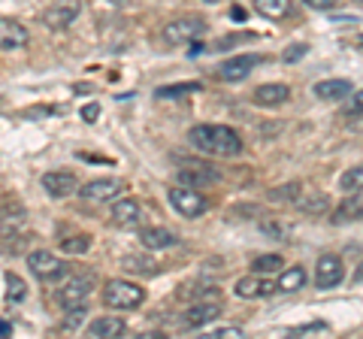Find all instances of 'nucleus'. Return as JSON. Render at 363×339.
Here are the masks:
<instances>
[{
	"label": "nucleus",
	"instance_id": "nucleus-36",
	"mask_svg": "<svg viewBox=\"0 0 363 339\" xmlns=\"http://www.w3.org/2000/svg\"><path fill=\"white\" fill-rule=\"evenodd\" d=\"M206 336H209V339H227V336H230V339H240L242 330H240V327H218V330H209Z\"/></svg>",
	"mask_w": 363,
	"mask_h": 339
},
{
	"label": "nucleus",
	"instance_id": "nucleus-15",
	"mask_svg": "<svg viewBox=\"0 0 363 339\" xmlns=\"http://www.w3.org/2000/svg\"><path fill=\"white\" fill-rule=\"evenodd\" d=\"M221 318V306L218 303H197V306H191L188 312H182V321L179 327L182 330H200V327H206L212 321H218Z\"/></svg>",
	"mask_w": 363,
	"mask_h": 339
},
{
	"label": "nucleus",
	"instance_id": "nucleus-29",
	"mask_svg": "<svg viewBox=\"0 0 363 339\" xmlns=\"http://www.w3.org/2000/svg\"><path fill=\"white\" fill-rule=\"evenodd\" d=\"M200 82H182V85H161V88H157V97H182V94H191V91H200Z\"/></svg>",
	"mask_w": 363,
	"mask_h": 339
},
{
	"label": "nucleus",
	"instance_id": "nucleus-1",
	"mask_svg": "<svg viewBox=\"0 0 363 339\" xmlns=\"http://www.w3.org/2000/svg\"><path fill=\"white\" fill-rule=\"evenodd\" d=\"M188 143L203 155L236 157L242 152V137L227 124H194L188 130Z\"/></svg>",
	"mask_w": 363,
	"mask_h": 339
},
{
	"label": "nucleus",
	"instance_id": "nucleus-21",
	"mask_svg": "<svg viewBox=\"0 0 363 339\" xmlns=\"http://www.w3.org/2000/svg\"><path fill=\"white\" fill-rule=\"evenodd\" d=\"M294 206L303 209L306 216H327L330 200H327V194H321V191H306V194H297Z\"/></svg>",
	"mask_w": 363,
	"mask_h": 339
},
{
	"label": "nucleus",
	"instance_id": "nucleus-42",
	"mask_svg": "<svg viewBox=\"0 0 363 339\" xmlns=\"http://www.w3.org/2000/svg\"><path fill=\"white\" fill-rule=\"evenodd\" d=\"M360 43H363V37H360Z\"/></svg>",
	"mask_w": 363,
	"mask_h": 339
},
{
	"label": "nucleus",
	"instance_id": "nucleus-14",
	"mask_svg": "<svg viewBox=\"0 0 363 339\" xmlns=\"http://www.w3.org/2000/svg\"><path fill=\"white\" fill-rule=\"evenodd\" d=\"M79 179L73 173H67V170H55V173H45L43 176V191L55 200H64L70 194H79Z\"/></svg>",
	"mask_w": 363,
	"mask_h": 339
},
{
	"label": "nucleus",
	"instance_id": "nucleus-39",
	"mask_svg": "<svg viewBox=\"0 0 363 339\" xmlns=\"http://www.w3.org/2000/svg\"><path fill=\"white\" fill-rule=\"evenodd\" d=\"M82 118H85L88 124H94V121L100 118V104H88V106H82Z\"/></svg>",
	"mask_w": 363,
	"mask_h": 339
},
{
	"label": "nucleus",
	"instance_id": "nucleus-40",
	"mask_svg": "<svg viewBox=\"0 0 363 339\" xmlns=\"http://www.w3.org/2000/svg\"><path fill=\"white\" fill-rule=\"evenodd\" d=\"M354 282H363V264L354 269Z\"/></svg>",
	"mask_w": 363,
	"mask_h": 339
},
{
	"label": "nucleus",
	"instance_id": "nucleus-37",
	"mask_svg": "<svg viewBox=\"0 0 363 339\" xmlns=\"http://www.w3.org/2000/svg\"><path fill=\"white\" fill-rule=\"evenodd\" d=\"M327 330V324L324 321H312V324H303L297 327V330H291V336H306V333H324Z\"/></svg>",
	"mask_w": 363,
	"mask_h": 339
},
{
	"label": "nucleus",
	"instance_id": "nucleus-23",
	"mask_svg": "<svg viewBox=\"0 0 363 339\" xmlns=\"http://www.w3.org/2000/svg\"><path fill=\"white\" fill-rule=\"evenodd\" d=\"M306 269L303 267H288V269H281L279 273V291L281 294H294V291H300V288H306Z\"/></svg>",
	"mask_w": 363,
	"mask_h": 339
},
{
	"label": "nucleus",
	"instance_id": "nucleus-17",
	"mask_svg": "<svg viewBox=\"0 0 363 339\" xmlns=\"http://www.w3.org/2000/svg\"><path fill=\"white\" fill-rule=\"evenodd\" d=\"M28 28L18 25L13 18H4L0 21V49L4 52H13V49H25L28 46Z\"/></svg>",
	"mask_w": 363,
	"mask_h": 339
},
{
	"label": "nucleus",
	"instance_id": "nucleus-26",
	"mask_svg": "<svg viewBox=\"0 0 363 339\" xmlns=\"http://www.w3.org/2000/svg\"><path fill=\"white\" fill-rule=\"evenodd\" d=\"M339 188L348 191V194H354V191H363V164L348 167L345 173L339 176Z\"/></svg>",
	"mask_w": 363,
	"mask_h": 339
},
{
	"label": "nucleus",
	"instance_id": "nucleus-2",
	"mask_svg": "<svg viewBox=\"0 0 363 339\" xmlns=\"http://www.w3.org/2000/svg\"><path fill=\"white\" fill-rule=\"evenodd\" d=\"M104 303L109 309H136L145 303V288L128 279H109L104 285Z\"/></svg>",
	"mask_w": 363,
	"mask_h": 339
},
{
	"label": "nucleus",
	"instance_id": "nucleus-11",
	"mask_svg": "<svg viewBox=\"0 0 363 339\" xmlns=\"http://www.w3.org/2000/svg\"><path fill=\"white\" fill-rule=\"evenodd\" d=\"M345 279V267H342V257L339 255H321L315 264V285L327 291V288H336L339 282Z\"/></svg>",
	"mask_w": 363,
	"mask_h": 339
},
{
	"label": "nucleus",
	"instance_id": "nucleus-27",
	"mask_svg": "<svg viewBox=\"0 0 363 339\" xmlns=\"http://www.w3.org/2000/svg\"><path fill=\"white\" fill-rule=\"evenodd\" d=\"M281 257L279 255H260L255 257V264H252V273H260V276H267V273H281Z\"/></svg>",
	"mask_w": 363,
	"mask_h": 339
},
{
	"label": "nucleus",
	"instance_id": "nucleus-33",
	"mask_svg": "<svg viewBox=\"0 0 363 339\" xmlns=\"http://www.w3.org/2000/svg\"><path fill=\"white\" fill-rule=\"evenodd\" d=\"M363 116V91H354L348 100V106H345V118H357Z\"/></svg>",
	"mask_w": 363,
	"mask_h": 339
},
{
	"label": "nucleus",
	"instance_id": "nucleus-18",
	"mask_svg": "<svg viewBox=\"0 0 363 339\" xmlns=\"http://www.w3.org/2000/svg\"><path fill=\"white\" fill-rule=\"evenodd\" d=\"M288 97H291V88H288L285 82L257 85L255 94H252V100H255L257 106H281V104H288Z\"/></svg>",
	"mask_w": 363,
	"mask_h": 339
},
{
	"label": "nucleus",
	"instance_id": "nucleus-8",
	"mask_svg": "<svg viewBox=\"0 0 363 339\" xmlns=\"http://www.w3.org/2000/svg\"><path fill=\"white\" fill-rule=\"evenodd\" d=\"M257 64H264V55H233V58L218 64V79L221 82H242Z\"/></svg>",
	"mask_w": 363,
	"mask_h": 339
},
{
	"label": "nucleus",
	"instance_id": "nucleus-31",
	"mask_svg": "<svg viewBox=\"0 0 363 339\" xmlns=\"http://www.w3.org/2000/svg\"><path fill=\"white\" fill-rule=\"evenodd\" d=\"M306 52H309V46H306V43H294V46H288L285 52H281V61H285V64H294V61L306 58Z\"/></svg>",
	"mask_w": 363,
	"mask_h": 339
},
{
	"label": "nucleus",
	"instance_id": "nucleus-6",
	"mask_svg": "<svg viewBox=\"0 0 363 339\" xmlns=\"http://www.w3.org/2000/svg\"><path fill=\"white\" fill-rule=\"evenodd\" d=\"M91 291H94V276H73V279H67L64 285L58 288V306L61 309L82 306V303H88Z\"/></svg>",
	"mask_w": 363,
	"mask_h": 339
},
{
	"label": "nucleus",
	"instance_id": "nucleus-12",
	"mask_svg": "<svg viewBox=\"0 0 363 339\" xmlns=\"http://www.w3.org/2000/svg\"><path fill=\"white\" fill-rule=\"evenodd\" d=\"M28 267H30V273L43 279V282H52V279H61L64 276V264H61V257H55L52 252H45V248H37V252H30L28 255Z\"/></svg>",
	"mask_w": 363,
	"mask_h": 339
},
{
	"label": "nucleus",
	"instance_id": "nucleus-20",
	"mask_svg": "<svg viewBox=\"0 0 363 339\" xmlns=\"http://www.w3.org/2000/svg\"><path fill=\"white\" fill-rule=\"evenodd\" d=\"M140 243L145 245V248H173V245H179V236L173 233V230H167V228H143L140 230Z\"/></svg>",
	"mask_w": 363,
	"mask_h": 339
},
{
	"label": "nucleus",
	"instance_id": "nucleus-41",
	"mask_svg": "<svg viewBox=\"0 0 363 339\" xmlns=\"http://www.w3.org/2000/svg\"><path fill=\"white\" fill-rule=\"evenodd\" d=\"M203 4H218V0H203Z\"/></svg>",
	"mask_w": 363,
	"mask_h": 339
},
{
	"label": "nucleus",
	"instance_id": "nucleus-32",
	"mask_svg": "<svg viewBox=\"0 0 363 339\" xmlns=\"http://www.w3.org/2000/svg\"><path fill=\"white\" fill-rule=\"evenodd\" d=\"M67 312H70V315H67V321H64L61 327H64V330H76V327H79V321H82V318H85V312H88V306H85V303H82V306H73V309H67Z\"/></svg>",
	"mask_w": 363,
	"mask_h": 339
},
{
	"label": "nucleus",
	"instance_id": "nucleus-4",
	"mask_svg": "<svg viewBox=\"0 0 363 339\" xmlns=\"http://www.w3.org/2000/svg\"><path fill=\"white\" fill-rule=\"evenodd\" d=\"M176 179L179 185H191V188H206V185H215L221 179V173L215 170L212 164L200 161V157H182L176 164Z\"/></svg>",
	"mask_w": 363,
	"mask_h": 339
},
{
	"label": "nucleus",
	"instance_id": "nucleus-35",
	"mask_svg": "<svg viewBox=\"0 0 363 339\" xmlns=\"http://www.w3.org/2000/svg\"><path fill=\"white\" fill-rule=\"evenodd\" d=\"M309 9H318V13H330V9H336L342 0H303Z\"/></svg>",
	"mask_w": 363,
	"mask_h": 339
},
{
	"label": "nucleus",
	"instance_id": "nucleus-3",
	"mask_svg": "<svg viewBox=\"0 0 363 339\" xmlns=\"http://www.w3.org/2000/svg\"><path fill=\"white\" fill-rule=\"evenodd\" d=\"M206 33V18L200 16H185V18H173L167 21L164 30H161V40L167 46H188V43L200 40Z\"/></svg>",
	"mask_w": 363,
	"mask_h": 339
},
{
	"label": "nucleus",
	"instance_id": "nucleus-19",
	"mask_svg": "<svg viewBox=\"0 0 363 339\" xmlns=\"http://www.w3.org/2000/svg\"><path fill=\"white\" fill-rule=\"evenodd\" d=\"M336 224H348V221H363V191H354L351 197H345L342 203L336 206Z\"/></svg>",
	"mask_w": 363,
	"mask_h": 339
},
{
	"label": "nucleus",
	"instance_id": "nucleus-38",
	"mask_svg": "<svg viewBox=\"0 0 363 339\" xmlns=\"http://www.w3.org/2000/svg\"><path fill=\"white\" fill-rule=\"evenodd\" d=\"M260 230H264L267 236H272V240H281V236H285V228L276 224V221H264V224H260Z\"/></svg>",
	"mask_w": 363,
	"mask_h": 339
},
{
	"label": "nucleus",
	"instance_id": "nucleus-10",
	"mask_svg": "<svg viewBox=\"0 0 363 339\" xmlns=\"http://www.w3.org/2000/svg\"><path fill=\"white\" fill-rule=\"evenodd\" d=\"M233 291H236V297H242V300H260V297H272V294L279 291V282H269L260 273H248L242 279H236Z\"/></svg>",
	"mask_w": 363,
	"mask_h": 339
},
{
	"label": "nucleus",
	"instance_id": "nucleus-28",
	"mask_svg": "<svg viewBox=\"0 0 363 339\" xmlns=\"http://www.w3.org/2000/svg\"><path fill=\"white\" fill-rule=\"evenodd\" d=\"M4 285H6V300L21 303V300L28 297V288H25V282H21L16 273H6V276H4Z\"/></svg>",
	"mask_w": 363,
	"mask_h": 339
},
{
	"label": "nucleus",
	"instance_id": "nucleus-34",
	"mask_svg": "<svg viewBox=\"0 0 363 339\" xmlns=\"http://www.w3.org/2000/svg\"><path fill=\"white\" fill-rule=\"evenodd\" d=\"M297 194H300L297 185H281V188H272L269 191L272 200H297Z\"/></svg>",
	"mask_w": 363,
	"mask_h": 339
},
{
	"label": "nucleus",
	"instance_id": "nucleus-5",
	"mask_svg": "<svg viewBox=\"0 0 363 339\" xmlns=\"http://www.w3.org/2000/svg\"><path fill=\"white\" fill-rule=\"evenodd\" d=\"M169 206H173L179 216H185V218H200L203 212L209 209V203L197 188L176 185V188H169Z\"/></svg>",
	"mask_w": 363,
	"mask_h": 339
},
{
	"label": "nucleus",
	"instance_id": "nucleus-16",
	"mask_svg": "<svg viewBox=\"0 0 363 339\" xmlns=\"http://www.w3.org/2000/svg\"><path fill=\"white\" fill-rule=\"evenodd\" d=\"M124 330H128V324L116 318V315H100V318H94L85 327V333L91 339H118V336H124Z\"/></svg>",
	"mask_w": 363,
	"mask_h": 339
},
{
	"label": "nucleus",
	"instance_id": "nucleus-30",
	"mask_svg": "<svg viewBox=\"0 0 363 339\" xmlns=\"http://www.w3.org/2000/svg\"><path fill=\"white\" fill-rule=\"evenodd\" d=\"M61 248H64L67 255H85L88 248H91V236L88 233H79V236H73V240H64Z\"/></svg>",
	"mask_w": 363,
	"mask_h": 339
},
{
	"label": "nucleus",
	"instance_id": "nucleus-22",
	"mask_svg": "<svg viewBox=\"0 0 363 339\" xmlns=\"http://www.w3.org/2000/svg\"><path fill=\"white\" fill-rule=\"evenodd\" d=\"M348 94H354L348 79H324V82L315 85V97L318 100H342Z\"/></svg>",
	"mask_w": 363,
	"mask_h": 339
},
{
	"label": "nucleus",
	"instance_id": "nucleus-25",
	"mask_svg": "<svg viewBox=\"0 0 363 339\" xmlns=\"http://www.w3.org/2000/svg\"><path fill=\"white\" fill-rule=\"evenodd\" d=\"M121 267L128 269V273H136V276H155L157 273V267L149 255H124Z\"/></svg>",
	"mask_w": 363,
	"mask_h": 339
},
{
	"label": "nucleus",
	"instance_id": "nucleus-24",
	"mask_svg": "<svg viewBox=\"0 0 363 339\" xmlns=\"http://www.w3.org/2000/svg\"><path fill=\"white\" fill-rule=\"evenodd\" d=\"M255 13L279 21V18L291 16V0H255Z\"/></svg>",
	"mask_w": 363,
	"mask_h": 339
},
{
	"label": "nucleus",
	"instance_id": "nucleus-7",
	"mask_svg": "<svg viewBox=\"0 0 363 339\" xmlns=\"http://www.w3.org/2000/svg\"><path fill=\"white\" fill-rule=\"evenodd\" d=\"M79 13H82V0H58L43 13V25L52 30H64L79 18Z\"/></svg>",
	"mask_w": 363,
	"mask_h": 339
},
{
	"label": "nucleus",
	"instance_id": "nucleus-13",
	"mask_svg": "<svg viewBox=\"0 0 363 339\" xmlns=\"http://www.w3.org/2000/svg\"><path fill=\"white\" fill-rule=\"evenodd\" d=\"M109 218L116 228H124V230H133L143 224V206L130 197H118L112 200V209H109Z\"/></svg>",
	"mask_w": 363,
	"mask_h": 339
},
{
	"label": "nucleus",
	"instance_id": "nucleus-9",
	"mask_svg": "<svg viewBox=\"0 0 363 339\" xmlns=\"http://www.w3.org/2000/svg\"><path fill=\"white\" fill-rule=\"evenodd\" d=\"M124 191L121 179H91L79 188V197L88 200V203H109V200H118Z\"/></svg>",
	"mask_w": 363,
	"mask_h": 339
}]
</instances>
